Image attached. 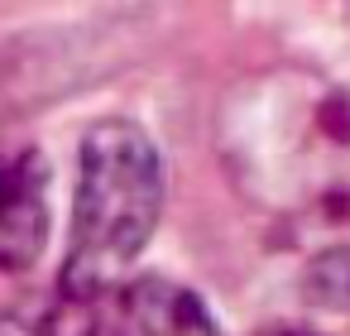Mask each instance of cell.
<instances>
[{"mask_svg": "<svg viewBox=\"0 0 350 336\" xmlns=\"http://www.w3.org/2000/svg\"><path fill=\"white\" fill-rule=\"evenodd\" d=\"M163 207V164L154 140L130 120H101L82 140L72 245L63 269V293L72 307L96 302L116 288L120 269L149 245Z\"/></svg>", "mask_w": 350, "mask_h": 336, "instance_id": "cell-1", "label": "cell"}, {"mask_svg": "<svg viewBox=\"0 0 350 336\" xmlns=\"http://www.w3.org/2000/svg\"><path fill=\"white\" fill-rule=\"evenodd\" d=\"M92 336H221L197 293L173 279H130L87 302Z\"/></svg>", "mask_w": 350, "mask_h": 336, "instance_id": "cell-2", "label": "cell"}, {"mask_svg": "<svg viewBox=\"0 0 350 336\" xmlns=\"http://www.w3.org/2000/svg\"><path fill=\"white\" fill-rule=\"evenodd\" d=\"M44 173L29 154L0 149V269H29L44 250Z\"/></svg>", "mask_w": 350, "mask_h": 336, "instance_id": "cell-3", "label": "cell"}, {"mask_svg": "<svg viewBox=\"0 0 350 336\" xmlns=\"http://www.w3.org/2000/svg\"><path fill=\"white\" fill-rule=\"evenodd\" d=\"M264 336H307V331H264Z\"/></svg>", "mask_w": 350, "mask_h": 336, "instance_id": "cell-4", "label": "cell"}]
</instances>
